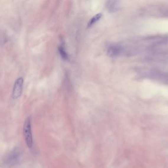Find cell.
Listing matches in <instances>:
<instances>
[{"label":"cell","instance_id":"cell-1","mask_svg":"<svg viewBox=\"0 0 168 168\" xmlns=\"http://www.w3.org/2000/svg\"><path fill=\"white\" fill-rule=\"evenodd\" d=\"M23 132L27 146L29 149H31L33 146V139L32 133L31 123L29 118H27L25 121Z\"/></svg>","mask_w":168,"mask_h":168},{"label":"cell","instance_id":"cell-2","mask_svg":"<svg viewBox=\"0 0 168 168\" xmlns=\"http://www.w3.org/2000/svg\"><path fill=\"white\" fill-rule=\"evenodd\" d=\"M23 85V79L20 77L15 80L14 84L12 97L14 99H17L20 97L22 92Z\"/></svg>","mask_w":168,"mask_h":168},{"label":"cell","instance_id":"cell-3","mask_svg":"<svg viewBox=\"0 0 168 168\" xmlns=\"http://www.w3.org/2000/svg\"><path fill=\"white\" fill-rule=\"evenodd\" d=\"M152 79H155L163 83H168V73L161 71H152L149 74Z\"/></svg>","mask_w":168,"mask_h":168},{"label":"cell","instance_id":"cell-4","mask_svg":"<svg viewBox=\"0 0 168 168\" xmlns=\"http://www.w3.org/2000/svg\"><path fill=\"white\" fill-rule=\"evenodd\" d=\"M122 48L119 45L112 44L107 48V54L111 57H115L118 56L122 52Z\"/></svg>","mask_w":168,"mask_h":168},{"label":"cell","instance_id":"cell-5","mask_svg":"<svg viewBox=\"0 0 168 168\" xmlns=\"http://www.w3.org/2000/svg\"><path fill=\"white\" fill-rule=\"evenodd\" d=\"M106 7L110 12H116L120 8V3L118 1H109L106 2Z\"/></svg>","mask_w":168,"mask_h":168},{"label":"cell","instance_id":"cell-6","mask_svg":"<svg viewBox=\"0 0 168 168\" xmlns=\"http://www.w3.org/2000/svg\"><path fill=\"white\" fill-rule=\"evenodd\" d=\"M102 17V14H98L94 15V17H93L92 18H91L89 21L88 25H87V27L89 28V27H92L93 25H94V24L96 23L101 19Z\"/></svg>","mask_w":168,"mask_h":168},{"label":"cell","instance_id":"cell-7","mask_svg":"<svg viewBox=\"0 0 168 168\" xmlns=\"http://www.w3.org/2000/svg\"><path fill=\"white\" fill-rule=\"evenodd\" d=\"M58 51L60 56L64 60L67 61L68 59V55L65 49L63 46H59Z\"/></svg>","mask_w":168,"mask_h":168}]
</instances>
